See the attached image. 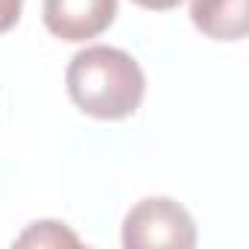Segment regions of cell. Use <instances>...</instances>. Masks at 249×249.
Returning a JSON list of instances; mask_svg holds the SVG:
<instances>
[{"label":"cell","instance_id":"6da1fadb","mask_svg":"<svg viewBox=\"0 0 249 249\" xmlns=\"http://www.w3.org/2000/svg\"><path fill=\"white\" fill-rule=\"evenodd\" d=\"M65 82L79 111L97 120H123L135 114L147 91L141 65L126 50L106 44L79 50L68 65Z\"/></svg>","mask_w":249,"mask_h":249},{"label":"cell","instance_id":"7a4b0ae2","mask_svg":"<svg viewBox=\"0 0 249 249\" xmlns=\"http://www.w3.org/2000/svg\"><path fill=\"white\" fill-rule=\"evenodd\" d=\"M123 246L144 249V246H196V226L185 205L170 196H147L129 208L123 217Z\"/></svg>","mask_w":249,"mask_h":249},{"label":"cell","instance_id":"5b68a950","mask_svg":"<svg viewBox=\"0 0 249 249\" xmlns=\"http://www.w3.org/2000/svg\"><path fill=\"white\" fill-rule=\"evenodd\" d=\"M18 246H65V243H71V246H76L79 243V237L65 226V223H56V220H41V223H33L18 240H15Z\"/></svg>","mask_w":249,"mask_h":249},{"label":"cell","instance_id":"3957f363","mask_svg":"<svg viewBox=\"0 0 249 249\" xmlns=\"http://www.w3.org/2000/svg\"><path fill=\"white\" fill-rule=\"evenodd\" d=\"M117 0H44V27L62 41H88L111 27Z\"/></svg>","mask_w":249,"mask_h":249},{"label":"cell","instance_id":"52a82bcc","mask_svg":"<svg viewBox=\"0 0 249 249\" xmlns=\"http://www.w3.org/2000/svg\"><path fill=\"white\" fill-rule=\"evenodd\" d=\"M132 3H138L144 9H156V12H167V9H176L182 0H132Z\"/></svg>","mask_w":249,"mask_h":249},{"label":"cell","instance_id":"277c9868","mask_svg":"<svg viewBox=\"0 0 249 249\" xmlns=\"http://www.w3.org/2000/svg\"><path fill=\"white\" fill-rule=\"evenodd\" d=\"M191 21L214 41H240L249 30L246 0H191Z\"/></svg>","mask_w":249,"mask_h":249},{"label":"cell","instance_id":"8992f818","mask_svg":"<svg viewBox=\"0 0 249 249\" xmlns=\"http://www.w3.org/2000/svg\"><path fill=\"white\" fill-rule=\"evenodd\" d=\"M24 0H0V33H9L21 18Z\"/></svg>","mask_w":249,"mask_h":249}]
</instances>
